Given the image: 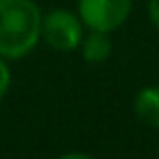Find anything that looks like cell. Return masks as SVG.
<instances>
[{
  "mask_svg": "<svg viewBox=\"0 0 159 159\" xmlns=\"http://www.w3.org/2000/svg\"><path fill=\"white\" fill-rule=\"evenodd\" d=\"M57 159H94V157L87 155V152H63V155H59Z\"/></svg>",
  "mask_w": 159,
  "mask_h": 159,
  "instance_id": "cell-8",
  "label": "cell"
},
{
  "mask_svg": "<svg viewBox=\"0 0 159 159\" xmlns=\"http://www.w3.org/2000/svg\"><path fill=\"white\" fill-rule=\"evenodd\" d=\"M111 33H100V31H89L85 37H83V42H81V46H79V50H81V55H83V59L87 61V63H105L109 57H111V50H113V44H111V37H109Z\"/></svg>",
  "mask_w": 159,
  "mask_h": 159,
  "instance_id": "cell-5",
  "label": "cell"
},
{
  "mask_svg": "<svg viewBox=\"0 0 159 159\" xmlns=\"http://www.w3.org/2000/svg\"><path fill=\"white\" fill-rule=\"evenodd\" d=\"M44 13L33 0H0V57L24 59L42 39Z\"/></svg>",
  "mask_w": 159,
  "mask_h": 159,
  "instance_id": "cell-1",
  "label": "cell"
},
{
  "mask_svg": "<svg viewBox=\"0 0 159 159\" xmlns=\"http://www.w3.org/2000/svg\"><path fill=\"white\" fill-rule=\"evenodd\" d=\"M133 111L142 124L159 131V85L142 87L133 98Z\"/></svg>",
  "mask_w": 159,
  "mask_h": 159,
  "instance_id": "cell-4",
  "label": "cell"
},
{
  "mask_svg": "<svg viewBox=\"0 0 159 159\" xmlns=\"http://www.w3.org/2000/svg\"><path fill=\"white\" fill-rule=\"evenodd\" d=\"M148 20L155 26V31L159 33V0H148Z\"/></svg>",
  "mask_w": 159,
  "mask_h": 159,
  "instance_id": "cell-7",
  "label": "cell"
},
{
  "mask_svg": "<svg viewBox=\"0 0 159 159\" xmlns=\"http://www.w3.org/2000/svg\"><path fill=\"white\" fill-rule=\"evenodd\" d=\"M85 24L79 13L68 9H52L42 18V39L59 52H72L81 46L85 33Z\"/></svg>",
  "mask_w": 159,
  "mask_h": 159,
  "instance_id": "cell-2",
  "label": "cell"
},
{
  "mask_svg": "<svg viewBox=\"0 0 159 159\" xmlns=\"http://www.w3.org/2000/svg\"><path fill=\"white\" fill-rule=\"evenodd\" d=\"M157 159H159V148H157Z\"/></svg>",
  "mask_w": 159,
  "mask_h": 159,
  "instance_id": "cell-9",
  "label": "cell"
},
{
  "mask_svg": "<svg viewBox=\"0 0 159 159\" xmlns=\"http://www.w3.org/2000/svg\"><path fill=\"white\" fill-rule=\"evenodd\" d=\"M9 85H11V70H9L7 59L0 57V98L9 92Z\"/></svg>",
  "mask_w": 159,
  "mask_h": 159,
  "instance_id": "cell-6",
  "label": "cell"
},
{
  "mask_svg": "<svg viewBox=\"0 0 159 159\" xmlns=\"http://www.w3.org/2000/svg\"><path fill=\"white\" fill-rule=\"evenodd\" d=\"M133 0H79L76 13L87 31L113 33L131 16Z\"/></svg>",
  "mask_w": 159,
  "mask_h": 159,
  "instance_id": "cell-3",
  "label": "cell"
}]
</instances>
